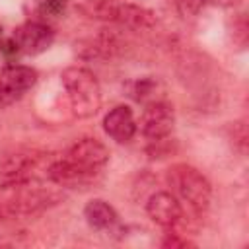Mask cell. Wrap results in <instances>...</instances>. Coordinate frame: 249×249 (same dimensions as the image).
Masks as SVG:
<instances>
[{
    "mask_svg": "<svg viewBox=\"0 0 249 249\" xmlns=\"http://www.w3.org/2000/svg\"><path fill=\"white\" fill-rule=\"evenodd\" d=\"M58 200V195L41 187L39 181L2 183L0 187V218L16 220L43 212Z\"/></svg>",
    "mask_w": 249,
    "mask_h": 249,
    "instance_id": "obj_1",
    "label": "cell"
},
{
    "mask_svg": "<svg viewBox=\"0 0 249 249\" xmlns=\"http://www.w3.org/2000/svg\"><path fill=\"white\" fill-rule=\"evenodd\" d=\"M60 78L72 113L78 119H88L95 115L101 105V88L95 74L84 66H70L62 72Z\"/></svg>",
    "mask_w": 249,
    "mask_h": 249,
    "instance_id": "obj_2",
    "label": "cell"
},
{
    "mask_svg": "<svg viewBox=\"0 0 249 249\" xmlns=\"http://www.w3.org/2000/svg\"><path fill=\"white\" fill-rule=\"evenodd\" d=\"M167 181L173 187L175 195L187 202L193 210L202 212L210 204L212 196V187L208 179L193 165L187 163H175L167 171Z\"/></svg>",
    "mask_w": 249,
    "mask_h": 249,
    "instance_id": "obj_3",
    "label": "cell"
},
{
    "mask_svg": "<svg viewBox=\"0 0 249 249\" xmlns=\"http://www.w3.org/2000/svg\"><path fill=\"white\" fill-rule=\"evenodd\" d=\"M56 156L37 150H23L10 154L0 163L2 183H18V181H49V169Z\"/></svg>",
    "mask_w": 249,
    "mask_h": 249,
    "instance_id": "obj_4",
    "label": "cell"
},
{
    "mask_svg": "<svg viewBox=\"0 0 249 249\" xmlns=\"http://www.w3.org/2000/svg\"><path fill=\"white\" fill-rule=\"evenodd\" d=\"M91 14L130 29H150L156 23V14L152 10L134 4H121L119 0H99L93 4Z\"/></svg>",
    "mask_w": 249,
    "mask_h": 249,
    "instance_id": "obj_5",
    "label": "cell"
},
{
    "mask_svg": "<svg viewBox=\"0 0 249 249\" xmlns=\"http://www.w3.org/2000/svg\"><path fill=\"white\" fill-rule=\"evenodd\" d=\"M37 82V70L25 64L8 62L0 66V103L10 105L21 99Z\"/></svg>",
    "mask_w": 249,
    "mask_h": 249,
    "instance_id": "obj_6",
    "label": "cell"
},
{
    "mask_svg": "<svg viewBox=\"0 0 249 249\" xmlns=\"http://www.w3.org/2000/svg\"><path fill=\"white\" fill-rule=\"evenodd\" d=\"M138 124H140L142 134L150 142L163 140V138L169 136V132L173 130V124H175L173 107L167 101H163V99L150 101V103H146Z\"/></svg>",
    "mask_w": 249,
    "mask_h": 249,
    "instance_id": "obj_7",
    "label": "cell"
},
{
    "mask_svg": "<svg viewBox=\"0 0 249 249\" xmlns=\"http://www.w3.org/2000/svg\"><path fill=\"white\" fill-rule=\"evenodd\" d=\"M12 39L16 41L18 49L21 54H41L45 53L53 41H54V31L51 25L43 23V21H25L23 25H19Z\"/></svg>",
    "mask_w": 249,
    "mask_h": 249,
    "instance_id": "obj_8",
    "label": "cell"
},
{
    "mask_svg": "<svg viewBox=\"0 0 249 249\" xmlns=\"http://www.w3.org/2000/svg\"><path fill=\"white\" fill-rule=\"evenodd\" d=\"M148 216L161 228H175L183 218V208L173 193L158 191L146 202Z\"/></svg>",
    "mask_w": 249,
    "mask_h": 249,
    "instance_id": "obj_9",
    "label": "cell"
},
{
    "mask_svg": "<svg viewBox=\"0 0 249 249\" xmlns=\"http://www.w3.org/2000/svg\"><path fill=\"white\" fill-rule=\"evenodd\" d=\"M103 128L109 138H113L119 144H124L132 140L136 134V121L132 115V109L128 105H117L103 117Z\"/></svg>",
    "mask_w": 249,
    "mask_h": 249,
    "instance_id": "obj_10",
    "label": "cell"
},
{
    "mask_svg": "<svg viewBox=\"0 0 249 249\" xmlns=\"http://www.w3.org/2000/svg\"><path fill=\"white\" fill-rule=\"evenodd\" d=\"M84 218L89 224V228L97 231H111L119 226V214L117 210L103 198H93L84 208Z\"/></svg>",
    "mask_w": 249,
    "mask_h": 249,
    "instance_id": "obj_11",
    "label": "cell"
},
{
    "mask_svg": "<svg viewBox=\"0 0 249 249\" xmlns=\"http://www.w3.org/2000/svg\"><path fill=\"white\" fill-rule=\"evenodd\" d=\"M158 89H160V82L156 78H152V76L136 78V80L126 84L128 97L134 99L136 103H144V105L158 99Z\"/></svg>",
    "mask_w": 249,
    "mask_h": 249,
    "instance_id": "obj_12",
    "label": "cell"
},
{
    "mask_svg": "<svg viewBox=\"0 0 249 249\" xmlns=\"http://www.w3.org/2000/svg\"><path fill=\"white\" fill-rule=\"evenodd\" d=\"M66 12V0H41L39 14L45 18H60Z\"/></svg>",
    "mask_w": 249,
    "mask_h": 249,
    "instance_id": "obj_13",
    "label": "cell"
},
{
    "mask_svg": "<svg viewBox=\"0 0 249 249\" xmlns=\"http://www.w3.org/2000/svg\"><path fill=\"white\" fill-rule=\"evenodd\" d=\"M161 245H163V247H171V249H173V247H187V245H193V243H191V241H187V239L177 237V233H173V235L169 233V235L161 241Z\"/></svg>",
    "mask_w": 249,
    "mask_h": 249,
    "instance_id": "obj_14",
    "label": "cell"
},
{
    "mask_svg": "<svg viewBox=\"0 0 249 249\" xmlns=\"http://www.w3.org/2000/svg\"><path fill=\"white\" fill-rule=\"evenodd\" d=\"M0 37H2V25H0Z\"/></svg>",
    "mask_w": 249,
    "mask_h": 249,
    "instance_id": "obj_15",
    "label": "cell"
}]
</instances>
